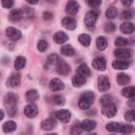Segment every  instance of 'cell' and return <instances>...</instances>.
Masks as SVG:
<instances>
[{
    "instance_id": "cell-50",
    "label": "cell",
    "mask_w": 135,
    "mask_h": 135,
    "mask_svg": "<svg viewBox=\"0 0 135 135\" xmlns=\"http://www.w3.org/2000/svg\"><path fill=\"white\" fill-rule=\"evenodd\" d=\"M4 117V112H3V110H1V120L3 119Z\"/></svg>"
},
{
    "instance_id": "cell-12",
    "label": "cell",
    "mask_w": 135,
    "mask_h": 135,
    "mask_svg": "<svg viewBox=\"0 0 135 135\" xmlns=\"http://www.w3.org/2000/svg\"><path fill=\"white\" fill-rule=\"evenodd\" d=\"M24 112L28 118L32 119V118H35L38 115V108L36 104L32 103V104H28L25 108Z\"/></svg>"
},
{
    "instance_id": "cell-25",
    "label": "cell",
    "mask_w": 135,
    "mask_h": 135,
    "mask_svg": "<svg viewBox=\"0 0 135 135\" xmlns=\"http://www.w3.org/2000/svg\"><path fill=\"white\" fill-rule=\"evenodd\" d=\"M76 71H77V74H78L80 75H82V76H84L85 78L86 77H89L91 75V72H90V70H89V66L86 64H85V63L80 65L77 68Z\"/></svg>"
},
{
    "instance_id": "cell-36",
    "label": "cell",
    "mask_w": 135,
    "mask_h": 135,
    "mask_svg": "<svg viewBox=\"0 0 135 135\" xmlns=\"http://www.w3.org/2000/svg\"><path fill=\"white\" fill-rule=\"evenodd\" d=\"M134 131V127L131 124H123L122 125L121 131L120 132L124 134H130L133 132Z\"/></svg>"
},
{
    "instance_id": "cell-1",
    "label": "cell",
    "mask_w": 135,
    "mask_h": 135,
    "mask_svg": "<svg viewBox=\"0 0 135 135\" xmlns=\"http://www.w3.org/2000/svg\"><path fill=\"white\" fill-rule=\"evenodd\" d=\"M17 97L16 94L13 93H9L5 96L4 98V106L6 107L8 115L10 117H13L15 115L16 112H17Z\"/></svg>"
},
{
    "instance_id": "cell-38",
    "label": "cell",
    "mask_w": 135,
    "mask_h": 135,
    "mask_svg": "<svg viewBox=\"0 0 135 135\" xmlns=\"http://www.w3.org/2000/svg\"><path fill=\"white\" fill-rule=\"evenodd\" d=\"M82 127L81 123H75L71 129V134H80L82 133Z\"/></svg>"
},
{
    "instance_id": "cell-8",
    "label": "cell",
    "mask_w": 135,
    "mask_h": 135,
    "mask_svg": "<svg viewBox=\"0 0 135 135\" xmlns=\"http://www.w3.org/2000/svg\"><path fill=\"white\" fill-rule=\"evenodd\" d=\"M55 70H56V72L59 74L62 75V76H66V75L69 74L70 72V66L66 62H63L62 60L56 64Z\"/></svg>"
},
{
    "instance_id": "cell-46",
    "label": "cell",
    "mask_w": 135,
    "mask_h": 135,
    "mask_svg": "<svg viewBox=\"0 0 135 135\" xmlns=\"http://www.w3.org/2000/svg\"><path fill=\"white\" fill-rule=\"evenodd\" d=\"M53 18V15L50 12H44V19L45 21H49Z\"/></svg>"
},
{
    "instance_id": "cell-27",
    "label": "cell",
    "mask_w": 135,
    "mask_h": 135,
    "mask_svg": "<svg viewBox=\"0 0 135 135\" xmlns=\"http://www.w3.org/2000/svg\"><path fill=\"white\" fill-rule=\"evenodd\" d=\"M117 81H118V84L120 85H127L130 83L131 78L126 74L119 73L117 75Z\"/></svg>"
},
{
    "instance_id": "cell-5",
    "label": "cell",
    "mask_w": 135,
    "mask_h": 135,
    "mask_svg": "<svg viewBox=\"0 0 135 135\" xmlns=\"http://www.w3.org/2000/svg\"><path fill=\"white\" fill-rule=\"evenodd\" d=\"M98 18V13L95 11H89L86 13L84 22L86 26L88 27H92L95 25Z\"/></svg>"
},
{
    "instance_id": "cell-16",
    "label": "cell",
    "mask_w": 135,
    "mask_h": 135,
    "mask_svg": "<svg viewBox=\"0 0 135 135\" xmlns=\"http://www.w3.org/2000/svg\"><path fill=\"white\" fill-rule=\"evenodd\" d=\"M23 16V11L21 9H13L9 14V20L12 22L18 21Z\"/></svg>"
},
{
    "instance_id": "cell-39",
    "label": "cell",
    "mask_w": 135,
    "mask_h": 135,
    "mask_svg": "<svg viewBox=\"0 0 135 135\" xmlns=\"http://www.w3.org/2000/svg\"><path fill=\"white\" fill-rule=\"evenodd\" d=\"M47 47H48V44H47V41L43 40L39 41V43L37 44L38 51H40V52H44V51H45L47 49Z\"/></svg>"
},
{
    "instance_id": "cell-43",
    "label": "cell",
    "mask_w": 135,
    "mask_h": 135,
    "mask_svg": "<svg viewBox=\"0 0 135 135\" xmlns=\"http://www.w3.org/2000/svg\"><path fill=\"white\" fill-rule=\"evenodd\" d=\"M88 5L92 8H98L101 4V0H86Z\"/></svg>"
},
{
    "instance_id": "cell-19",
    "label": "cell",
    "mask_w": 135,
    "mask_h": 135,
    "mask_svg": "<svg viewBox=\"0 0 135 135\" xmlns=\"http://www.w3.org/2000/svg\"><path fill=\"white\" fill-rule=\"evenodd\" d=\"M81 127L85 131H92L97 127V123L94 120L91 119H85L81 123Z\"/></svg>"
},
{
    "instance_id": "cell-37",
    "label": "cell",
    "mask_w": 135,
    "mask_h": 135,
    "mask_svg": "<svg viewBox=\"0 0 135 135\" xmlns=\"http://www.w3.org/2000/svg\"><path fill=\"white\" fill-rule=\"evenodd\" d=\"M115 45L117 47H125L127 46L128 44H129V41L128 40H127L126 38H123V37H118L116 40H115Z\"/></svg>"
},
{
    "instance_id": "cell-11",
    "label": "cell",
    "mask_w": 135,
    "mask_h": 135,
    "mask_svg": "<svg viewBox=\"0 0 135 135\" xmlns=\"http://www.w3.org/2000/svg\"><path fill=\"white\" fill-rule=\"evenodd\" d=\"M65 88L64 83L59 78H53L49 85V89L52 92H58L61 91Z\"/></svg>"
},
{
    "instance_id": "cell-33",
    "label": "cell",
    "mask_w": 135,
    "mask_h": 135,
    "mask_svg": "<svg viewBox=\"0 0 135 135\" xmlns=\"http://www.w3.org/2000/svg\"><path fill=\"white\" fill-rule=\"evenodd\" d=\"M78 40L80 42V44L81 45H83L84 47H89L91 44V37L90 36L84 33V34H81L78 36Z\"/></svg>"
},
{
    "instance_id": "cell-40",
    "label": "cell",
    "mask_w": 135,
    "mask_h": 135,
    "mask_svg": "<svg viewBox=\"0 0 135 135\" xmlns=\"http://www.w3.org/2000/svg\"><path fill=\"white\" fill-rule=\"evenodd\" d=\"M48 62L50 64H57L59 62L61 61V59L59 55H57L56 54H51V55L48 56Z\"/></svg>"
},
{
    "instance_id": "cell-6",
    "label": "cell",
    "mask_w": 135,
    "mask_h": 135,
    "mask_svg": "<svg viewBox=\"0 0 135 135\" xmlns=\"http://www.w3.org/2000/svg\"><path fill=\"white\" fill-rule=\"evenodd\" d=\"M55 117L61 121L63 123H66L70 120L71 118V113L70 112V111L66 110V109H62V110H59L57 111L55 113Z\"/></svg>"
},
{
    "instance_id": "cell-9",
    "label": "cell",
    "mask_w": 135,
    "mask_h": 135,
    "mask_svg": "<svg viewBox=\"0 0 135 135\" xmlns=\"http://www.w3.org/2000/svg\"><path fill=\"white\" fill-rule=\"evenodd\" d=\"M110 81L108 80V78L104 76V75H101L99 77L98 79V89L100 92H106L110 89Z\"/></svg>"
},
{
    "instance_id": "cell-30",
    "label": "cell",
    "mask_w": 135,
    "mask_h": 135,
    "mask_svg": "<svg viewBox=\"0 0 135 135\" xmlns=\"http://www.w3.org/2000/svg\"><path fill=\"white\" fill-rule=\"evenodd\" d=\"M50 102L52 104L61 106V105H64L65 104L66 100H65V98L62 96H61V95H56V96H53V97H51L50 98Z\"/></svg>"
},
{
    "instance_id": "cell-47",
    "label": "cell",
    "mask_w": 135,
    "mask_h": 135,
    "mask_svg": "<svg viewBox=\"0 0 135 135\" xmlns=\"http://www.w3.org/2000/svg\"><path fill=\"white\" fill-rule=\"evenodd\" d=\"M134 0H121L122 3L125 6H130L132 3H133Z\"/></svg>"
},
{
    "instance_id": "cell-17",
    "label": "cell",
    "mask_w": 135,
    "mask_h": 135,
    "mask_svg": "<svg viewBox=\"0 0 135 135\" xmlns=\"http://www.w3.org/2000/svg\"><path fill=\"white\" fill-rule=\"evenodd\" d=\"M120 30L124 34H131L134 32V25L129 21H125L120 25Z\"/></svg>"
},
{
    "instance_id": "cell-41",
    "label": "cell",
    "mask_w": 135,
    "mask_h": 135,
    "mask_svg": "<svg viewBox=\"0 0 135 135\" xmlns=\"http://www.w3.org/2000/svg\"><path fill=\"white\" fill-rule=\"evenodd\" d=\"M115 30V25L112 22H108L104 25V31L107 33H112Z\"/></svg>"
},
{
    "instance_id": "cell-10",
    "label": "cell",
    "mask_w": 135,
    "mask_h": 135,
    "mask_svg": "<svg viewBox=\"0 0 135 135\" xmlns=\"http://www.w3.org/2000/svg\"><path fill=\"white\" fill-rule=\"evenodd\" d=\"M92 65L96 70L104 71L106 70L107 67V61L104 57H97L93 61Z\"/></svg>"
},
{
    "instance_id": "cell-42",
    "label": "cell",
    "mask_w": 135,
    "mask_h": 135,
    "mask_svg": "<svg viewBox=\"0 0 135 135\" xmlns=\"http://www.w3.org/2000/svg\"><path fill=\"white\" fill-rule=\"evenodd\" d=\"M125 119L128 122L135 121V110H131L125 114Z\"/></svg>"
},
{
    "instance_id": "cell-49",
    "label": "cell",
    "mask_w": 135,
    "mask_h": 135,
    "mask_svg": "<svg viewBox=\"0 0 135 135\" xmlns=\"http://www.w3.org/2000/svg\"><path fill=\"white\" fill-rule=\"evenodd\" d=\"M135 98L133 99V100H131V101H129V105L130 106H131V107H134L135 106Z\"/></svg>"
},
{
    "instance_id": "cell-29",
    "label": "cell",
    "mask_w": 135,
    "mask_h": 135,
    "mask_svg": "<svg viewBox=\"0 0 135 135\" xmlns=\"http://www.w3.org/2000/svg\"><path fill=\"white\" fill-rule=\"evenodd\" d=\"M26 64V59L23 56H18L14 62V68L16 70H21Z\"/></svg>"
},
{
    "instance_id": "cell-34",
    "label": "cell",
    "mask_w": 135,
    "mask_h": 135,
    "mask_svg": "<svg viewBox=\"0 0 135 135\" xmlns=\"http://www.w3.org/2000/svg\"><path fill=\"white\" fill-rule=\"evenodd\" d=\"M134 9H129L124 10V11L121 13L120 17H121V18L123 19V20H129V19L133 18V17H134Z\"/></svg>"
},
{
    "instance_id": "cell-26",
    "label": "cell",
    "mask_w": 135,
    "mask_h": 135,
    "mask_svg": "<svg viewBox=\"0 0 135 135\" xmlns=\"http://www.w3.org/2000/svg\"><path fill=\"white\" fill-rule=\"evenodd\" d=\"M121 93L123 97H125L127 98L134 99L135 98V87L134 86L126 87L122 90Z\"/></svg>"
},
{
    "instance_id": "cell-31",
    "label": "cell",
    "mask_w": 135,
    "mask_h": 135,
    "mask_svg": "<svg viewBox=\"0 0 135 135\" xmlns=\"http://www.w3.org/2000/svg\"><path fill=\"white\" fill-rule=\"evenodd\" d=\"M121 127H122V124L116 123V122H112L108 124H107L106 126V129L107 131H110V132H120L121 131Z\"/></svg>"
},
{
    "instance_id": "cell-4",
    "label": "cell",
    "mask_w": 135,
    "mask_h": 135,
    "mask_svg": "<svg viewBox=\"0 0 135 135\" xmlns=\"http://www.w3.org/2000/svg\"><path fill=\"white\" fill-rule=\"evenodd\" d=\"M133 55V51L127 48H119L115 51V56L121 60L130 59Z\"/></svg>"
},
{
    "instance_id": "cell-13",
    "label": "cell",
    "mask_w": 135,
    "mask_h": 135,
    "mask_svg": "<svg viewBox=\"0 0 135 135\" xmlns=\"http://www.w3.org/2000/svg\"><path fill=\"white\" fill-rule=\"evenodd\" d=\"M79 7V4L75 0H70L66 6V12L70 15H74L78 12Z\"/></svg>"
},
{
    "instance_id": "cell-20",
    "label": "cell",
    "mask_w": 135,
    "mask_h": 135,
    "mask_svg": "<svg viewBox=\"0 0 135 135\" xmlns=\"http://www.w3.org/2000/svg\"><path fill=\"white\" fill-rule=\"evenodd\" d=\"M130 66V63L125 60H115L112 62V67L115 70H127Z\"/></svg>"
},
{
    "instance_id": "cell-2",
    "label": "cell",
    "mask_w": 135,
    "mask_h": 135,
    "mask_svg": "<svg viewBox=\"0 0 135 135\" xmlns=\"http://www.w3.org/2000/svg\"><path fill=\"white\" fill-rule=\"evenodd\" d=\"M94 100V94L92 92H85L84 93L79 101H78V107L81 110H86L90 108Z\"/></svg>"
},
{
    "instance_id": "cell-23",
    "label": "cell",
    "mask_w": 135,
    "mask_h": 135,
    "mask_svg": "<svg viewBox=\"0 0 135 135\" xmlns=\"http://www.w3.org/2000/svg\"><path fill=\"white\" fill-rule=\"evenodd\" d=\"M25 98H26L28 102L33 103V102L36 101L40 98V95H39V93H37L36 90H34V89L28 90L25 94Z\"/></svg>"
},
{
    "instance_id": "cell-14",
    "label": "cell",
    "mask_w": 135,
    "mask_h": 135,
    "mask_svg": "<svg viewBox=\"0 0 135 135\" xmlns=\"http://www.w3.org/2000/svg\"><path fill=\"white\" fill-rule=\"evenodd\" d=\"M62 25L63 26V28L68 29V30H74L77 27V21L75 19L72 18V17H65L62 20L61 22Z\"/></svg>"
},
{
    "instance_id": "cell-45",
    "label": "cell",
    "mask_w": 135,
    "mask_h": 135,
    "mask_svg": "<svg viewBox=\"0 0 135 135\" xmlns=\"http://www.w3.org/2000/svg\"><path fill=\"white\" fill-rule=\"evenodd\" d=\"M112 97L110 96V95H104V96H103L101 98H100V104H101V105H103V104H108V103H109V102H112Z\"/></svg>"
},
{
    "instance_id": "cell-24",
    "label": "cell",
    "mask_w": 135,
    "mask_h": 135,
    "mask_svg": "<svg viewBox=\"0 0 135 135\" xmlns=\"http://www.w3.org/2000/svg\"><path fill=\"white\" fill-rule=\"evenodd\" d=\"M55 121L53 120L52 119H45L41 123V127L43 130L44 131H51L53 130L55 127Z\"/></svg>"
},
{
    "instance_id": "cell-15",
    "label": "cell",
    "mask_w": 135,
    "mask_h": 135,
    "mask_svg": "<svg viewBox=\"0 0 135 135\" xmlns=\"http://www.w3.org/2000/svg\"><path fill=\"white\" fill-rule=\"evenodd\" d=\"M20 81H21V75L19 74H13L8 78L6 81V85L10 88H14L20 84Z\"/></svg>"
},
{
    "instance_id": "cell-44",
    "label": "cell",
    "mask_w": 135,
    "mask_h": 135,
    "mask_svg": "<svg viewBox=\"0 0 135 135\" xmlns=\"http://www.w3.org/2000/svg\"><path fill=\"white\" fill-rule=\"evenodd\" d=\"M1 2H2V6L6 9H10L14 5L13 0H1Z\"/></svg>"
},
{
    "instance_id": "cell-18",
    "label": "cell",
    "mask_w": 135,
    "mask_h": 135,
    "mask_svg": "<svg viewBox=\"0 0 135 135\" xmlns=\"http://www.w3.org/2000/svg\"><path fill=\"white\" fill-rule=\"evenodd\" d=\"M72 83H73V85L74 87L80 88V87L83 86L86 83L85 77H84V76L80 75V74H78L77 75H74L72 78Z\"/></svg>"
},
{
    "instance_id": "cell-48",
    "label": "cell",
    "mask_w": 135,
    "mask_h": 135,
    "mask_svg": "<svg viewBox=\"0 0 135 135\" xmlns=\"http://www.w3.org/2000/svg\"><path fill=\"white\" fill-rule=\"evenodd\" d=\"M26 2L29 4H32V5H35L36 3L39 2V0H26Z\"/></svg>"
},
{
    "instance_id": "cell-28",
    "label": "cell",
    "mask_w": 135,
    "mask_h": 135,
    "mask_svg": "<svg viewBox=\"0 0 135 135\" xmlns=\"http://www.w3.org/2000/svg\"><path fill=\"white\" fill-rule=\"evenodd\" d=\"M17 125L13 121H7L2 125V130L5 133H10L16 130Z\"/></svg>"
},
{
    "instance_id": "cell-21",
    "label": "cell",
    "mask_w": 135,
    "mask_h": 135,
    "mask_svg": "<svg viewBox=\"0 0 135 135\" xmlns=\"http://www.w3.org/2000/svg\"><path fill=\"white\" fill-rule=\"evenodd\" d=\"M68 40V36L64 32H58L54 35V41L56 44H64L65 42H66Z\"/></svg>"
},
{
    "instance_id": "cell-7",
    "label": "cell",
    "mask_w": 135,
    "mask_h": 135,
    "mask_svg": "<svg viewBox=\"0 0 135 135\" xmlns=\"http://www.w3.org/2000/svg\"><path fill=\"white\" fill-rule=\"evenodd\" d=\"M6 36L11 40H18L21 38V32L13 27H8L6 30Z\"/></svg>"
},
{
    "instance_id": "cell-22",
    "label": "cell",
    "mask_w": 135,
    "mask_h": 135,
    "mask_svg": "<svg viewBox=\"0 0 135 135\" xmlns=\"http://www.w3.org/2000/svg\"><path fill=\"white\" fill-rule=\"evenodd\" d=\"M60 52L65 56H74L76 53L74 48L70 44H66L61 47Z\"/></svg>"
},
{
    "instance_id": "cell-3",
    "label": "cell",
    "mask_w": 135,
    "mask_h": 135,
    "mask_svg": "<svg viewBox=\"0 0 135 135\" xmlns=\"http://www.w3.org/2000/svg\"><path fill=\"white\" fill-rule=\"evenodd\" d=\"M101 112L104 115L107 116L108 118H112L117 113L116 105L112 101L108 104H103L102 108H101Z\"/></svg>"
},
{
    "instance_id": "cell-35",
    "label": "cell",
    "mask_w": 135,
    "mask_h": 135,
    "mask_svg": "<svg viewBox=\"0 0 135 135\" xmlns=\"http://www.w3.org/2000/svg\"><path fill=\"white\" fill-rule=\"evenodd\" d=\"M117 13H118L117 9L115 7L111 6L106 11V17L108 19H114L117 16Z\"/></svg>"
},
{
    "instance_id": "cell-32",
    "label": "cell",
    "mask_w": 135,
    "mask_h": 135,
    "mask_svg": "<svg viewBox=\"0 0 135 135\" xmlns=\"http://www.w3.org/2000/svg\"><path fill=\"white\" fill-rule=\"evenodd\" d=\"M97 47L98 50L104 51L108 47V41L104 36H100L97 39Z\"/></svg>"
}]
</instances>
